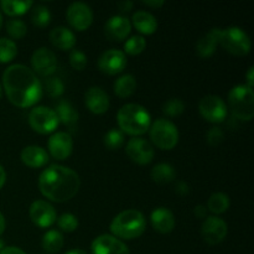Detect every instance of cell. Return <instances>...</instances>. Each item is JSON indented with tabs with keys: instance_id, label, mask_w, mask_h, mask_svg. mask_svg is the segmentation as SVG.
Returning a JSON list of instances; mask_svg holds the SVG:
<instances>
[{
	"instance_id": "6da1fadb",
	"label": "cell",
	"mask_w": 254,
	"mask_h": 254,
	"mask_svg": "<svg viewBox=\"0 0 254 254\" xmlns=\"http://www.w3.org/2000/svg\"><path fill=\"white\" fill-rule=\"evenodd\" d=\"M2 87L6 97L14 106L29 108L42 97V84L32 69L25 64H15L2 73Z\"/></svg>"
},
{
	"instance_id": "7a4b0ae2",
	"label": "cell",
	"mask_w": 254,
	"mask_h": 254,
	"mask_svg": "<svg viewBox=\"0 0 254 254\" xmlns=\"http://www.w3.org/2000/svg\"><path fill=\"white\" fill-rule=\"evenodd\" d=\"M40 192L54 202H66L76 196L81 188L79 175L64 165H50L39 176Z\"/></svg>"
},
{
	"instance_id": "3957f363",
	"label": "cell",
	"mask_w": 254,
	"mask_h": 254,
	"mask_svg": "<svg viewBox=\"0 0 254 254\" xmlns=\"http://www.w3.org/2000/svg\"><path fill=\"white\" fill-rule=\"evenodd\" d=\"M119 130L129 135L138 136L146 133L151 126V117L145 107L138 103H128L121 107L117 113Z\"/></svg>"
},
{
	"instance_id": "277c9868",
	"label": "cell",
	"mask_w": 254,
	"mask_h": 254,
	"mask_svg": "<svg viewBox=\"0 0 254 254\" xmlns=\"http://www.w3.org/2000/svg\"><path fill=\"white\" fill-rule=\"evenodd\" d=\"M146 228V221L143 213L134 208L122 211L113 218L109 230L119 240H135L140 237Z\"/></svg>"
},
{
	"instance_id": "5b68a950",
	"label": "cell",
	"mask_w": 254,
	"mask_h": 254,
	"mask_svg": "<svg viewBox=\"0 0 254 254\" xmlns=\"http://www.w3.org/2000/svg\"><path fill=\"white\" fill-rule=\"evenodd\" d=\"M228 104L236 118L246 122L252 121L254 116L253 89L246 84L233 87L228 93Z\"/></svg>"
},
{
	"instance_id": "8992f818",
	"label": "cell",
	"mask_w": 254,
	"mask_h": 254,
	"mask_svg": "<svg viewBox=\"0 0 254 254\" xmlns=\"http://www.w3.org/2000/svg\"><path fill=\"white\" fill-rule=\"evenodd\" d=\"M220 45L235 56H246L250 54L252 47V42L247 32L237 26L221 29Z\"/></svg>"
},
{
	"instance_id": "52a82bcc",
	"label": "cell",
	"mask_w": 254,
	"mask_h": 254,
	"mask_svg": "<svg viewBox=\"0 0 254 254\" xmlns=\"http://www.w3.org/2000/svg\"><path fill=\"white\" fill-rule=\"evenodd\" d=\"M150 139L154 145L163 150H171L179 143L178 127L169 119L159 118L150 126Z\"/></svg>"
},
{
	"instance_id": "ba28073f",
	"label": "cell",
	"mask_w": 254,
	"mask_h": 254,
	"mask_svg": "<svg viewBox=\"0 0 254 254\" xmlns=\"http://www.w3.org/2000/svg\"><path fill=\"white\" fill-rule=\"evenodd\" d=\"M29 124L40 134H49L56 130L60 122L54 109L45 106L35 107L29 113Z\"/></svg>"
},
{
	"instance_id": "9c48e42d",
	"label": "cell",
	"mask_w": 254,
	"mask_h": 254,
	"mask_svg": "<svg viewBox=\"0 0 254 254\" xmlns=\"http://www.w3.org/2000/svg\"><path fill=\"white\" fill-rule=\"evenodd\" d=\"M200 114L210 123H222L227 117V106L221 97L215 94L205 96L198 103Z\"/></svg>"
},
{
	"instance_id": "30bf717a",
	"label": "cell",
	"mask_w": 254,
	"mask_h": 254,
	"mask_svg": "<svg viewBox=\"0 0 254 254\" xmlns=\"http://www.w3.org/2000/svg\"><path fill=\"white\" fill-rule=\"evenodd\" d=\"M66 17L73 29L77 31H84L93 22V11L86 2L74 1L67 7Z\"/></svg>"
},
{
	"instance_id": "8fae6325",
	"label": "cell",
	"mask_w": 254,
	"mask_h": 254,
	"mask_svg": "<svg viewBox=\"0 0 254 254\" xmlns=\"http://www.w3.org/2000/svg\"><path fill=\"white\" fill-rule=\"evenodd\" d=\"M31 66L34 69V73L40 76L49 77L56 71L57 68V57L47 47H40L35 50L31 56Z\"/></svg>"
},
{
	"instance_id": "7c38bea8",
	"label": "cell",
	"mask_w": 254,
	"mask_h": 254,
	"mask_svg": "<svg viewBox=\"0 0 254 254\" xmlns=\"http://www.w3.org/2000/svg\"><path fill=\"white\" fill-rule=\"evenodd\" d=\"M126 153L131 161L139 165H146L154 159V148L148 140L134 136L127 143Z\"/></svg>"
},
{
	"instance_id": "4fadbf2b",
	"label": "cell",
	"mask_w": 254,
	"mask_h": 254,
	"mask_svg": "<svg viewBox=\"0 0 254 254\" xmlns=\"http://www.w3.org/2000/svg\"><path fill=\"white\" fill-rule=\"evenodd\" d=\"M127 67L126 54L121 50L111 49L104 51L98 59V68L103 73L113 76L123 72Z\"/></svg>"
},
{
	"instance_id": "5bb4252c",
	"label": "cell",
	"mask_w": 254,
	"mask_h": 254,
	"mask_svg": "<svg viewBox=\"0 0 254 254\" xmlns=\"http://www.w3.org/2000/svg\"><path fill=\"white\" fill-rule=\"evenodd\" d=\"M30 218L41 228L51 227L57 220V213L54 206L44 200H36L31 203L29 210Z\"/></svg>"
},
{
	"instance_id": "9a60e30c",
	"label": "cell",
	"mask_w": 254,
	"mask_h": 254,
	"mask_svg": "<svg viewBox=\"0 0 254 254\" xmlns=\"http://www.w3.org/2000/svg\"><path fill=\"white\" fill-rule=\"evenodd\" d=\"M227 223L217 216L206 217L202 223L201 233L208 245H218L222 242L227 236Z\"/></svg>"
},
{
	"instance_id": "2e32d148",
	"label": "cell",
	"mask_w": 254,
	"mask_h": 254,
	"mask_svg": "<svg viewBox=\"0 0 254 254\" xmlns=\"http://www.w3.org/2000/svg\"><path fill=\"white\" fill-rule=\"evenodd\" d=\"M47 148L50 154L57 160H64L72 154L73 149V139L67 131H57L50 136L47 141Z\"/></svg>"
},
{
	"instance_id": "e0dca14e",
	"label": "cell",
	"mask_w": 254,
	"mask_h": 254,
	"mask_svg": "<svg viewBox=\"0 0 254 254\" xmlns=\"http://www.w3.org/2000/svg\"><path fill=\"white\" fill-rule=\"evenodd\" d=\"M91 248L93 254H130L128 246L112 235H101L94 238Z\"/></svg>"
},
{
	"instance_id": "ac0fdd59",
	"label": "cell",
	"mask_w": 254,
	"mask_h": 254,
	"mask_svg": "<svg viewBox=\"0 0 254 254\" xmlns=\"http://www.w3.org/2000/svg\"><path fill=\"white\" fill-rule=\"evenodd\" d=\"M131 30L130 20L123 15H114L107 20L104 25V34L112 41H122L126 39Z\"/></svg>"
},
{
	"instance_id": "d6986e66",
	"label": "cell",
	"mask_w": 254,
	"mask_h": 254,
	"mask_svg": "<svg viewBox=\"0 0 254 254\" xmlns=\"http://www.w3.org/2000/svg\"><path fill=\"white\" fill-rule=\"evenodd\" d=\"M84 103L92 113L103 114L108 111L111 101L107 92L103 91L101 87L92 86L84 94Z\"/></svg>"
},
{
	"instance_id": "ffe728a7",
	"label": "cell",
	"mask_w": 254,
	"mask_h": 254,
	"mask_svg": "<svg viewBox=\"0 0 254 254\" xmlns=\"http://www.w3.org/2000/svg\"><path fill=\"white\" fill-rule=\"evenodd\" d=\"M50 41L59 50L68 51V50H73L76 45V35L68 27L56 26L50 32Z\"/></svg>"
},
{
	"instance_id": "44dd1931",
	"label": "cell",
	"mask_w": 254,
	"mask_h": 254,
	"mask_svg": "<svg viewBox=\"0 0 254 254\" xmlns=\"http://www.w3.org/2000/svg\"><path fill=\"white\" fill-rule=\"evenodd\" d=\"M151 225L158 232L169 233L175 227V216L169 208L158 207L151 212Z\"/></svg>"
},
{
	"instance_id": "7402d4cb",
	"label": "cell",
	"mask_w": 254,
	"mask_h": 254,
	"mask_svg": "<svg viewBox=\"0 0 254 254\" xmlns=\"http://www.w3.org/2000/svg\"><path fill=\"white\" fill-rule=\"evenodd\" d=\"M220 32L221 29L215 27L198 40L196 44V51H197L198 56L202 59H207L215 54L216 49L220 45Z\"/></svg>"
},
{
	"instance_id": "603a6c76",
	"label": "cell",
	"mask_w": 254,
	"mask_h": 254,
	"mask_svg": "<svg viewBox=\"0 0 254 254\" xmlns=\"http://www.w3.org/2000/svg\"><path fill=\"white\" fill-rule=\"evenodd\" d=\"M21 161L29 168H42L49 163V153L39 145H29L22 149Z\"/></svg>"
},
{
	"instance_id": "cb8c5ba5",
	"label": "cell",
	"mask_w": 254,
	"mask_h": 254,
	"mask_svg": "<svg viewBox=\"0 0 254 254\" xmlns=\"http://www.w3.org/2000/svg\"><path fill=\"white\" fill-rule=\"evenodd\" d=\"M131 22H133V26L144 35H151L158 30L156 17L145 10H138L134 12L131 16Z\"/></svg>"
},
{
	"instance_id": "d4e9b609",
	"label": "cell",
	"mask_w": 254,
	"mask_h": 254,
	"mask_svg": "<svg viewBox=\"0 0 254 254\" xmlns=\"http://www.w3.org/2000/svg\"><path fill=\"white\" fill-rule=\"evenodd\" d=\"M136 79L133 74L126 73L114 82V93L119 98H128L135 92Z\"/></svg>"
},
{
	"instance_id": "484cf974",
	"label": "cell",
	"mask_w": 254,
	"mask_h": 254,
	"mask_svg": "<svg viewBox=\"0 0 254 254\" xmlns=\"http://www.w3.org/2000/svg\"><path fill=\"white\" fill-rule=\"evenodd\" d=\"M64 236L60 231L56 230H50L42 237V248H44L45 252L50 254H55L61 251V248L64 247Z\"/></svg>"
},
{
	"instance_id": "4316f807",
	"label": "cell",
	"mask_w": 254,
	"mask_h": 254,
	"mask_svg": "<svg viewBox=\"0 0 254 254\" xmlns=\"http://www.w3.org/2000/svg\"><path fill=\"white\" fill-rule=\"evenodd\" d=\"M55 113H56L57 118H59V122L66 124V126H73L78 121V112L67 101L60 102L57 104Z\"/></svg>"
},
{
	"instance_id": "83f0119b",
	"label": "cell",
	"mask_w": 254,
	"mask_h": 254,
	"mask_svg": "<svg viewBox=\"0 0 254 254\" xmlns=\"http://www.w3.org/2000/svg\"><path fill=\"white\" fill-rule=\"evenodd\" d=\"M176 178V171L168 163H159L151 169V179L158 184H169Z\"/></svg>"
},
{
	"instance_id": "f1b7e54d",
	"label": "cell",
	"mask_w": 254,
	"mask_h": 254,
	"mask_svg": "<svg viewBox=\"0 0 254 254\" xmlns=\"http://www.w3.org/2000/svg\"><path fill=\"white\" fill-rule=\"evenodd\" d=\"M34 2L30 0L25 1H15V0H2L0 1V7L2 11L9 16H19V15L25 14L27 10L31 9Z\"/></svg>"
},
{
	"instance_id": "f546056e",
	"label": "cell",
	"mask_w": 254,
	"mask_h": 254,
	"mask_svg": "<svg viewBox=\"0 0 254 254\" xmlns=\"http://www.w3.org/2000/svg\"><path fill=\"white\" fill-rule=\"evenodd\" d=\"M207 208L215 215L225 213L230 208V197L225 192H215L210 196L207 202Z\"/></svg>"
},
{
	"instance_id": "4dcf8cb0",
	"label": "cell",
	"mask_w": 254,
	"mask_h": 254,
	"mask_svg": "<svg viewBox=\"0 0 254 254\" xmlns=\"http://www.w3.org/2000/svg\"><path fill=\"white\" fill-rule=\"evenodd\" d=\"M17 55V46L12 40L0 37V64L12 61Z\"/></svg>"
},
{
	"instance_id": "1f68e13d",
	"label": "cell",
	"mask_w": 254,
	"mask_h": 254,
	"mask_svg": "<svg viewBox=\"0 0 254 254\" xmlns=\"http://www.w3.org/2000/svg\"><path fill=\"white\" fill-rule=\"evenodd\" d=\"M31 21L37 27H46L51 22V12L44 5H36L32 9Z\"/></svg>"
},
{
	"instance_id": "d6a6232c",
	"label": "cell",
	"mask_w": 254,
	"mask_h": 254,
	"mask_svg": "<svg viewBox=\"0 0 254 254\" xmlns=\"http://www.w3.org/2000/svg\"><path fill=\"white\" fill-rule=\"evenodd\" d=\"M104 146L109 150H117L124 144V134L119 129H111L103 136Z\"/></svg>"
},
{
	"instance_id": "836d02e7",
	"label": "cell",
	"mask_w": 254,
	"mask_h": 254,
	"mask_svg": "<svg viewBox=\"0 0 254 254\" xmlns=\"http://www.w3.org/2000/svg\"><path fill=\"white\" fill-rule=\"evenodd\" d=\"M146 41L143 36L140 35H134V36L129 37L124 44V50L128 55L135 56V55L141 54L145 50Z\"/></svg>"
},
{
	"instance_id": "e575fe53",
	"label": "cell",
	"mask_w": 254,
	"mask_h": 254,
	"mask_svg": "<svg viewBox=\"0 0 254 254\" xmlns=\"http://www.w3.org/2000/svg\"><path fill=\"white\" fill-rule=\"evenodd\" d=\"M6 31L12 39H22L27 34V26L22 20L12 19L6 22Z\"/></svg>"
},
{
	"instance_id": "d590c367",
	"label": "cell",
	"mask_w": 254,
	"mask_h": 254,
	"mask_svg": "<svg viewBox=\"0 0 254 254\" xmlns=\"http://www.w3.org/2000/svg\"><path fill=\"white\" fill-rule=\"evenodd\" d=\"M45 91L52 98H57L64 92V82L59 77H49L45 82Z\"/></svg>"
},
{
	"instance_id": "8d00e7d4",
	"label": "cell",
	"mask_w": 254,
	"mask_h": 254,
	"mask_svg": "<svg viewBox=\"0 0 254 254\" xmlns=\"http://www.w3.org/2000/svg\"><path fill=\"white\" fill-rule=\"evenodd\" d=\"M185 111V103L180 98H170L164 103L163 112L169 117H178Z\"/></svg>"
},
{
	"instance_id": "74e56055",
	"label": "cell",
	"mask_w": 254,
	"mask_h": 254,
	"mask_svg": "<svg viewBox=\"0 0 254 254\" xmlns=\"http://www.w3.org/2000/svg\"><path fill=\"white\" fill-rule=\"evenodd\" d=\"M57 225L64 232H73L78 227V220L72 213H64L57 218Z\"/></svg>"
},
{
	"instance_id": "f35d334b",
	"label": "cell",
	"mask_w": 254,
	"mask_h": 254,
	"mask_svg": "<svg viewBox=\"0 0 254 254\" xmlns=\"http://www.w3.org/2000/svg\"><path fill=\"white\" fill-rule=\"evenodd\" d=\"M87 56L79 50H72L69 54V64L76 71H83L87 66Z\"/></svg>"
},
{
	"instance_id": "ab89813d",
	"label": "cell",
	"mask_w": 254,
	"mask_h": 254,
	"mask_svg": "<svg viewBox=\"0 0 254 254\" xmlns=\"http://www.w3.org/2000/svg\"><path fill=\"white\" fill-rule=\"evenodd\" d=\"M206 138H207V141L210 145L217 146L220 145L223 141V139H225V133H223V130L220 127H212V128H210V130L207 131V134H206Z\"/></svg>"
},
{
	"instance_id": "60d3db41",
	"label": "cell",
	"mask_w": 254,
	"mask_h": 254,
	"mask_svg": "<svg viewBox=\"0 0 254 254\" xmlns=\"http://www.w3.org/2000/svg\"><path fill=\"white\" fill-rule=\"evenodd\" d=\"M175 191L176 193H179L180 196H185L188 195L189 191H190V188H189V185L185 183V181H179V183L176 184Z\"/></svg>"
},
{
	"instance_id": "b9f144b4",
	"label": "cell",
	"mask_w": 254,
	"mask_h": 254,
	"mask_svg": "<svg viewBox=\"0 0 254 254\" xmlns=\"http://www.w3.org/2000/svg\"><path fill=\"white\" fill-rule=\"evenodd\" d=\"M193 213L197 218H206L207 216V207H205L203 205H197L193 210Z\"/></svg>"
},
{
	"instance_id": "7bdbcfd3",
	"label": "cell",
	"mask_w": 254,
	"mask_h": 254,
	"mask_svg": "<svg viewBox=\"0 0 254 254\" xmlns=\"http://www.w3.org/2000/svg\"><path fill=\"white\" fill-rule=\"evenodd\" d=\"M131 7H133V2L129 1V0H126V1L118 2V9L121 12H128L130 11Z\"/></svg>"
},
{
	"instance_id": "ee69618b",
	"label": "cell",
	"mask_w": 254,
	"mask_h": 254,
	"mask_svg": "<svg viewBox=\"0 0 254 254\" xmlns=\"http://www.w3.org/2000/svg\"><path fill=\"white\" fill-rule=\"evenodd\" d=\"M0 254H26L19 247H5Z\"/></svg>"
},
{
	"instance_id": "f6af8a7d",
	"label": "cell",
	"mask_w": 254,
	"mask_h": 254,
	"mask_svg": "<svg viewBox=\"0 0 254 254\" xmlns=\"http://www.w3.org/2000/svg\"><path fill=\"white\" fill-rule=\"evenodd\" d=\"M253 73H254V67L251 66L250 68H248L247 74H246V79H247V84H246V86L250 87V88L252 89H253V79H254Z\"/></svg>"
},
{
	"instance_id": "bcb514c9",
	"label": "cell",
	"mask_w": 254,
	"mask_h": 254,
	"mask_svg": "<svg viewBox=\"0 0 254 254\" xmlns=\"http://www.w3.org/2000/svg\"><path fill=\"white\" fill-rule=\"evenodd\" d=\"M143 2L144 5H146V6H151V7H160L164 5V1L163 0H144Z\"/></svg>"
},
{
	"instance_id": "7dc6e473",
	"label": "cell",
	"mask_w": 254,
	"mask_h": 254,
	"mask_svg": "<svg viewBox=\"0 0 254 254\" xmlns=\"http://www.w3.org/2000/svg\"><path fill=\"white\" fill-rule=\"evenodd\" d=\"M5 183H6V171H5V169L0 165V190H1L2 186L5 185Z\"/></svg>"
},
{
	"instance_id": "c3c4849f",
	"label": "cell",
	"mask_w": 254,
	"mask_h": 254,
	"mask_svg": "<svg viewBox=\"0 0 254 254\" xmlns=\"http://www.w3.org/2000/svg\"><path fill=\"white\" fill-rule=\"evenodd\" d=\"M5 226H6V223H5V218H4V216H2V213L0 212V236L4 233Z\"/></svg>"
},
{
	"instance_id": "681fc988",
	"label": "cell",
	"mask_w": 254,
	"mask_h": 254,
	"mask_svg": "<svg viewBox=\"0 0 254 254\" xmlns=\"http://www.w3.org/2000/svg\"><path fill=\"white\" fill-rule=\"evenodd\" d=\"M64 254H87V253H86V251L81 250V248H74V250L68 251V252L64 253Z\"/></svg>"
},
{
	"instance_id": "f907efd6",
	"label": "cell",
	"mask_w": 254,
	"mask_h": 254,
	"mask_svg": "<svg viewBox=\"0 0 254 254\" xmlns=\"http://www.w3.org/2000/svg\"><path fill=\"white\" fill-rule=\"evenodd\" d=\"M4 242H2V241L1 240H0V252H1V251L2 250H4Z\"/></svg>"
},
{
	"instance_id": "816d5d0a",
	"label": "cell",
	"mask_w": 254,
	"mask_h": 254,
	"mask_svg": "<svg viewBox=\"0 0 254 254\" xmlns=\"http://www.w3.org/2000/svg\"><path fill=\"white\" fill-rule=\"evenodd\" d=\"M1 26H2V15L1 12H0V29H1Z\"/></svg>"
},
{
	"instance_id": "f5cc1de1",
	"label": "cell",
	"mask_w": 254,
	"mask_h": 254,
	"mask_svg": "<svg viewBox=\"0 0 254 254\" xmlns=\"http://www.w3.org/2000/svg\"><path fill=\"white\" fill-rule=\"evenodd\" d=\"M1 94H2V88H1V84H0V98H1Z\"/></svg>"
}]
</instances>
